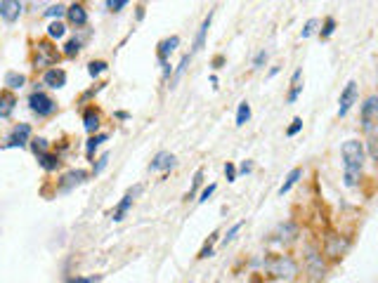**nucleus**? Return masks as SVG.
Returning a JSON list of instances; mask_svg holds the SVG:
<instances>
[{"instance_id":"obj_20","label":"nucleus","mask_w":378,"mask_h":283,"mask_svg":"<svg viewBox=\"0 0 378 283\" xmlns=\"http://www.w3.org/2000/svg\"><path fill=\"white\" fill-rule=\"evenodd\" d=\"M300 177H302V170H300V168L291 170V173H289V177H286V182H284V184H281V189H279L281 196H284V194H289V191H291V186L295 184V182H298Z\"/></svg>"},{"instance_id":"obj_2","label":"nucleus","mask_w":378,"mask_h":283,"mask_svg":"<svg viewBox=\"0 0 378 283\" xmlns=\"http://www.w3.org/2000/svg\"><path fill=\"white\" fill-rule=\"evenodd\" d=\"M265 269L274 276H293V274L298 272V267H295V262L289 257V255H279V257H272V260L265 262Z\"/></svg>"},{"instance_id":"obj_7","label":"nucleus","mask_w":378,"mask_h":283,"mask_svg":"<svg viewBox=\"0 0 378 283\" xmlns=\"http://www.w3.org/2000/svg\"><path fill=\"white\" fill-rule=\"evenodd\" d=\"M19 14H22V2H14V0H2L0 2V17L5 22L19 19Z\"/></svg>"},{"instance_id":"obj_32","label":"nucleus","mask_w":378,"mask_h":283,"mask_svg":"<svg viewBox=\"0 0 378 283\" xmlns=\"http://www.w3.org/2000/svg\"><path fill=\"white\" fill-rule=\"evenodd\" d=\"M45 14H47V17H62V14H64V7H62V5H52V7L45 10Z\"/></svg>"},{"instance_id":"obj_38","label":"nucleus","mask_w":378,"mask_h":283,"mask_svg":"<svg viewBox=\"0 0 378 283\" xmlns=\"http://www.w3.org/2000/svg\"><path fill=\"white\" fill-rule=\"evenodd\" d=\"M265 62H267V52L262 50V52H258V55H255V62H253V66H255V69H260V66L265 64Z\"/></svg>"},{"instance_id":"obj_29","label":"nucleus","mask_w":378,"mask_h":283,"mask_svg":"<svg viewBox=\"0 0 378 283\" xmlns=\"http://www.w3.org/2000/svg\"><path fill=\"white\" fill-rule=\"evenodd\" d=\"M334 29H336L334 17H329V19H326V22H324V31H322V35H324V38H329V35L334 33Z\"/></svg>"},{"instance_id":"obj_12","label":"nucleus","mask_w":378,"mask_h":283,"mask_svg":"<svg viewBox=\"0 0 378 283\" xmlns=\"http://www.w3.org/2000/svg\"><path fill=\"white\" fill-rule=\"evenodd\" d=\"M175 165V156L173 153H156V158L151 161V170H168V168H173Z\"/></svg>"},{"instance_id":"obj_25","label":"nucleus","mask_w":378,"mask_h":283,"mask_svg":"<svg viewBox=\"0 0 378 283\" xmlns=\"http://www.w3.org/2000/svg\"><path fill=\"white\" fill-rule=\"evenodd\" d=\"M64 33H66V26H64V24L54 22V24H50V26H47V35H50V38H57V40H59Z\"/></svg>"},{"instance_id":"obj_35","label":"nucleus","mask_w":378,"mask_h":283,"mask_svg":"<svg viewBox=\"0 0 378 283\" xmlns=\"http://www.w3.org/2000/svg\"><path fill=\"white\" fill-rule=\"evenodd\" d=\"M314 26H317V19H310V22L305 24V29H302V38H310L314 33Z\"/></svg>"},{"instance_id":"obj_39","label":"nucleus","mask_w":378,"mask_h":283,"mask_svg":"<svg viewBox=\"0 0 378 283\" xmlns=\"http://www.w3.org/2000/svg\"><path fill=\"white\" fill-rule=\"evenodd\" d=\"M300 128H302V120H300V118H295V120H293V125L289 128V137H293V135L300 130Z\"/></svg>"},{"instance_id":"obj_17","label":"nucleus","mask_w":378,"mask_h":283,"mask_svg":"<svg viewBox=\"0 0 378 283\" xmlns=\"http://www.w3.org/2000/svg\"><path fill=\"white\" fill-rule=\"evenodd\" d=\"M177 45H180V38H177V35H173V38H168V40H163V43L159 45V59H161V64H166L168 52H173Z\"/></svg>"},{"instance_id":"obj_33","label":"nucleus","mask_w":378,"mask_h":283,"mask_svg":"<svg viewBox=\"0 0 378 283\" xmlns=\"http://www.w3.org/2000/svg\"><path fill=\"white\" fill-rule=\"evenodd\" d=\"M126 5H128V0H109L107 2V7L109 10H114V12H119L121 7H126Z\"/></svg>"},{"instance_id":"obj_8","label":"nucleus","mask_w":378,"mask_h":283,"mask_svg":"<svg viewBox=\"0 0 378 283\" xmlns=\"http://www.w3.org/2000/svg\"><path fill=\"white\" fill-rule=\"evenodd\" d=\"M31 137V125H26V123H19L14 130H12L10 140H7V144L5 146H22L24 142Z\"/></svg>"},{"instance_id":"obj_18","label":"nucleus","mask_w":378,"mask_h":283,"mask_svg":"<svg viewBox=\"0 0 378 283\" xmlns=\"http://www.w3.org/2000/svg\"><path fill=\"white\" fill-rule=\"evenodd\" d=\"M24 83H26V78L22 73H17V71H10V73H5V85L10 87V90H22Z\"/></svg>"},{"instance_id":"obj_30","label":"nucleus","mask_w":378,"mask_h":283,"mask_svg":"<svg viewBox=\"0 0 378 283\" xmlns=\"http://www.w3.org/2000/svg\"><path fill=\"white\" fill-rule=\"evenodd\" d=\"M241 227H244V222H237L234 227H232V229H229V231H227V236H225V239H222V243H225V246H227L229 241L234 239V234H237V231H239V229H241Z\"/></svg>"},{"instance_id":"obj_36","label":"nucleus","mask_w":378,"mask_h":283,"mask_svg":"<svg viewBox=\"0 0 378 283\" xmlns=\"http://www.w3.org/2000/svg\"><path fill=\"white\" fill-rule=\"evenodd\" d=\"M213 194H215V184H210V186H206L204 191H201V198H199V201H201V203H206V201H208V198L213 196Z\"/></svg>"},{"instance_id":"obj_19","label":"nucleus","mask_w":378,"mask_h":283,"mask_svg":"<svg viewBox=\"0 0 378 283\" xmlns=\"http://www.w3.org/2000/svg\"><path fill=\"white\" fill-rule=\"evenodd\" d=\"M83 125H85L87 132H95V130H97V128H99V116H97V111H95V109H87L85 116H83Z\"/></svg>"},{"instance_id":"obj_31","label":"nucleus","mask_w":378,"mask_h":283,"mask_svg":"<svg viewBox=\"0 0 378 283\" xmlns=\"http://www.w3.org/2000/svg\"><path fill=\"white\" fill-rule=\"evenodd\" d=\"M45 146H47V142H45V140H33V144H31V149L38 153V156H41V153H45Z\"/></svg>"},{"instance_id":"obj_22","label":"nucleus","mask_w":378,"mask_h":283,"mask_svg":"<svg viewBox=\"0 0 378 283\" xmlns=\"http://www.w3.org/2000/svg\"><path fill=\"white\" fill-rule=\"evenodd\" d=\"M369 151H371V156L378 161V125H374V128H369Z\"/></svg>"},{"instance_id":"obj_27","label":"nucleus","mask_w":378,"mask_h":283,"mask_svg":"<svg viewBox=\"0 0 378 283\" xmlns=\"http://www.w3.org/2000/svg\"><path fill=\"white\" fill-rule=\"evenodd\" d=\"M78 50H81V43H78V40H69V43H66V47H64V52L69 57L78 55Z\"/></svg>"},{"instance_id":"obj_40","label":"nucleus","mask_w":378,"mask_h":283,"mask_svg":"<svg viewBox=\"0 0 378 283\" xmlns=\"http://www.w3.org/2000/svg\"><path fill=\"white\" fill-rule=\"evenodd\" d=\"M107 161H109V156H102V158H99V163L95 165V175H97V173H102V170L107 168Z\"/></svg>"},{"instance_id":"obj_28","label":"nucleus","mask_w":378,"mask_h":283,"mask_svg":"<svg viewBox=\"0 0 378 283\" xmlns=\"http://www.w3.org/2000/svg\"><path fill=\"white\" fill-rule=\"evenodd\" d=\"M104 69H107V64H104V62H92L87 71H90V76H99V73H102Z\"/></svg>"},{"instance_id":"obj_1","label":"nucleus","mask_w":378,"mask_h":283,"mask_svg":"<svg viewBox=\"0 0 378 283\" xmlns=\"http://www.w3.org/2000/svg\"><path fill=\"white\" fill-rule=\"evenodd\" d=\"M340 153H343V168H345L343 179H345L347 186H357L359 175H362V165H364V146H362V142L347 140Z\"/></svg>"},{"instance_id":"obj_15","label":"nucleus","mask_w":378,"mask_h":283,"mask_svg":"<svg viewBox=\"0 0 378 283\" xmlns=\"http://www.w3.org/2000/svg\"><path fill=\"white\" fill-rule=\"evenodd\" d=\"M307 264H310V274H312L314 279L324 276V262H322V257L314 250H310V255H307Z\"/></svg>"},{"instance_id":"obj_16","label":"nucleus","mask_w":378,"mask_h":283,"mask_svg":"<svg viewBox=\"0 0 378 283\" xmlns=\"http://www.w3.org/2000/svg\"><path fill=\"white\" fill-rule=\"evenodd\" d=\"M210 19H213V12L208 14L204 19V24H201V29H199V33H196V38H194V52H199L201 47H204V43H206V33H208V29H210Z\"/></svg>"},{"instance_id":"obj_41","label":"nucleus","mask_w":378,"mask_h":283,"mask_svg":"<svg viewBox=\"0 0 378 283\" xmlns=\"http://www.w3.org/2000/svg\"><path fill=\"white\" fill-rule=\"evenodd\" d=\"M71 283H95V279H71Z\"/></svg>"},{"instance_id":"obj_37","label":"nucleus","mask_w":378,"mask_h":283,"mask_svg":"<svg viewBox=\"0 0 378 283\" xmlns=\"http://www.w3.org/2000/svg\"><path fill=\"white\" fill-rule=\"evenodd\" d=\"M225 175H227V182H234V179H237V170H234V165L232 163L225 165Z\"/></svg>"},{"instance_id":"obj_13","label":"nucleus","mask_w":378,"mask_h":283,"mask_svg":"<svg viewBox=\"0 0 378 283\" xmlns=\"http://www.w3.org/2000/svg\"><path fill=\"white\" fill-rule=\"evenodd\" d=\"M14 106H17V99L12 97L10 92H2L0 95V118H10Z\"/></svg>"},{"instance_id":"obj_42","label":"nucleus","mask_w":378,"mask_h":283,"mask_svg":"<svg viewBox=\"0 0 378 283\" xmlns=\"http://www.w3.org/2000/svg\"><path fill=\"white\" fill-rule=\"evenodd\" d=\"M251 168H253V165H251L249 161H246V163L241 165V173H251Z\"/></svg>"},{"instance_id":"obj_6","label":"nucleus","mask_w":378,"mask_h":283,"mask_svg":"<svg viewBox=\"0 0 378 283\" xmlns=\"http://www.w3.org/2000/svg\"><path fill=\"white\" fill-rule=\"evenodd\" d=\"M355 97H357V83H355V80H350V83L345 85V90H343V95H340V104H338V116H345L347 111H350V106H352Z\"/></svg>"},{"instance_id":"obj_4","label":"nucleus","mask_w":378,"mask_h":283,"mask_svg":"<svg viewBox=\"0 0 378 283\" xmlns=\"http://www.w3.org/2000/svg\"><path fill=\"white\" fill-rule=\"evenodd\" d=\"M362 123H364L367 130L378 125V97H369L364 102V106H362Z\"/></svg>"},{"instance_id":"obj_5","label":"nucleus","mask_w":378,"mask_h":283,"mask_svg":"<svg viewBox=\"0 0 378 283\" xmlns=\"http://www.w3.org/2000/svg\"><path fill=\"white\" fill-rule=\"evenodd\" d=\"M57 62V50L50 43H38L36 45V66H47Z\"/></svg>"},{"instance_id":"obj_9","label":"nucleus","mask_w":378,"mask_h":283,"mask_svg":"<svg viewBox=\"0 0 378 283\" xmlns=\"http://www.w3.org/2000/svg\"><path fill=\"white\" fill-rule=\"evenodd\" d=\"M137 194H140V186H135L132 191H128V194L123 196V201H121V203H119V208H116V210H114V215H111V219H114V222H121V219H123V215L128 212L130 203H132V198L137 196Z\"/></svg>"},{"instance_id":"obj_34","label":"nucleus","mask_w":378,"mask_h":283,"mask_svg":"<svg viewBox=\"0 0 378 283\" xmlns=\"http://www.w3.org/2000/svg\"><path fill=\"white\" fill-rule=\"evenodd\" d=\"M201 179H204V170H196V175H194V184H192V189H189V196L194 194L199 186H201Z\"/></svg>"},{"instance_id":"obj_26","label":"nucleus","mask_w":378,"mask_h":283,"mask_svg":"<svg viewBox=\"0 0 378 283\" xmlns=\"http://www.w3.org/2000/svg\"><path fill=\"white\" fill-rule=\"evenodd\" d=\"M102 142H107V135H97V137H92V140L87 142V153L92 156V153H95V149H97Z\"/></svg>"},{"instance_id":"obj_11","label":"nucleus","mask_w":378,"mask_h":283,"mask_svg":"<svg viewBox=\"0 0 378 283\" xmlns=\"http://www.w3.org/2000/svg\"><path fill=\"white\" fill-rule=\"evenodd\" d=\"M66 14H69V22L74 24V26H83V24L87 22V12H85V7L83 5H71L69 10H66Z\"/></svg>"},{"instance_id":"obj_23","label":"nucleus","mask_w":378,"mask_h":283,"mask_svg":"<svg viewBox=\"0 0 378 283\" xmlns=\"http://www.w3.org/2000/svg\"><path fill=\"white\" fill-rule=\"evenodd\" d=\"M38 161H41V165H43L45 170H57V168H59V158L52 156V153H41Z\"/></svg>"},{"instance_id":"obj_10","label":"nucleus","mask_w":378,"mask_h":283,"mask_svg":"<svg viewBox=\"0 0 378 283\" xmlns=\"http://www.w3.org/2000/svg\"><path fill=\"white\" fill-rule=\"evenodd\" d=\"M87 177V173L85 170H71V173H66L64 175V179H62V184H59V189L62 191H69L74 184H81L83 179Z\"/></svg>"},{"instance_id":"obj_24","label":"nucleus","mask_w":378,"mask_h":283,"mask_svg":"<svg viewBox=\"0 0 378 283\" xmlns=\"http://www.w3.org/2000/svg\"><path fill=\"white\" fill-rule=\"evenodd\" d=\"M249 118H251V106L246 102H241L239 104V111H237V125H244Z\"/></svg>"},{"instance_id":"obj_21","label":"nucleus","mask_w":378,"mask_h":283,"mask_svg":"<svg viewBox=\"0 0 378 283\" xmlns=\"http://www.w3.org/2000/svg\"><path fill=\"white\" fill-rule=\"evenodd\" d=\"M295 234H298V227H295V224H291V222H286V224H281L279 229H277V239L279 241H289V239H293V236H295Z\"/></svg>"},{"instance_id":"obj_3","label":"nucleus","mask_w":378,"mask_h":283,"mask_svg":"<svg viewBox=\"0 0 378 283\" xmlns=\"http://www.w3.org/2000/svg\"><path fill=\"white\" fill-rule=\"evenodd\" d=\"M29 104H31V109L36 111L38 116H50V113H54V109H57L54 99H50L47 95H43V92H33L31 97H29Z\"/></svg>"},{"instance_id":"obj_14","label":"nucleus","mask_w":378,"mask_h":283,"mask_svg":"<svg viewBox=\"0 0 378 283\" xmlns=\"http://www.w3.org/2000/svg\"><path fill=\"white\" fill-rule=\"evenodd\" d=\"M45 85H50V87H62L66 83V73L62 71V69H50L47 73H45Z\"/></svg>"}]
</instances>
